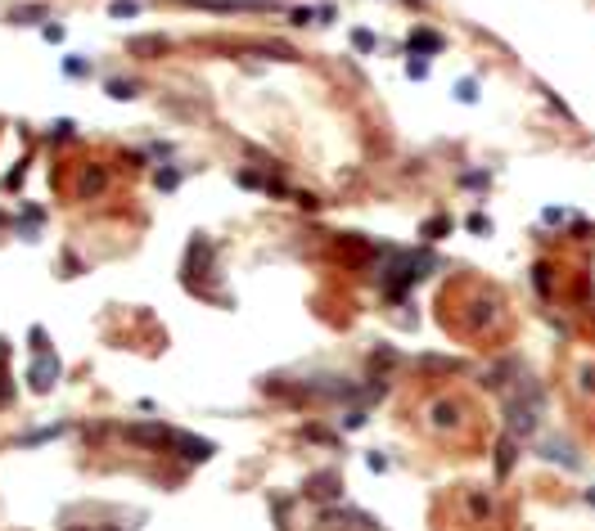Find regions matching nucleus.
I'll return each mask as SVG.
<instances>
[{"label":"nucleus","instance_id":"5","mask_svg":"<svg viewBox=\"0 0 595 531\" xmlns=\"http://www.w3.org/2000/svg\"><path fill=\"white\" fill-rule=\"evenodd\" d=\"M406 73H410V77H429V63H424V59H415V63L406 68Z\"/></svg>","mask_w":595,"mask_h":531},{"label":"nucleus","instance_id":"1","mask_svg":"<svg viewBox=\"0 0 595 531\" xmlns=\"http://www.w3.org/2000/svg\"><path fill=\"white\" fill-rule=\"evenodd\" d=\"M131 54L136 59H158V54H167V36H131Z\"/></svg>","mask_w":595,"mask_h":531},{"label":"nucleus","instance_id":"3","mask_svg":"<svg viewBox=\"0 0 595 531\" xmlns=\"http://www.w3.org/2000/svg\"><path fill=\"white\" fill-rule=\"evenodd\" d=\"M410 46H415V50H429V54H437V50H442V36H437V32H415V36H410Z\"/></svg>","mask_w":595,"mask_h":531},{"label":"nucleus","instance_id":"2","mask_svg":"<svg viewBox=\"0 0 595 531\" xmlns=\"http://www.w3.org/2000/svg\"><path fill=\"white\" fill-rule=\"evenodd\" d=\"M176 446L185 450V459H208V455H212L208 441H194V437H176Z\"/></svg>","mask_w":595,"mask_h":531},{"label":"nucleus","instance_id":"4","mask_svg":"<svg viewBox=\"0 0 595 531\" xmlns=\"http://www.w3.org/2000/svg\"><path fill=\"white\" fill-rule=\"evenodd\" d=\"M140 0H113V19H136Z\"/></svg>","mask_w":595,"mask_h":531}]
</instances>
